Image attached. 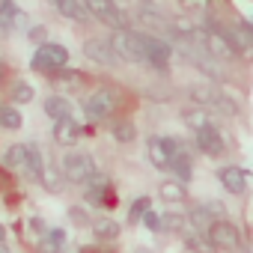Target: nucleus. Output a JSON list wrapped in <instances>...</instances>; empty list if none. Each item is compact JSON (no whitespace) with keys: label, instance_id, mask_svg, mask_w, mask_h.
Instances as JSON below:
<instances>
[{"label":"nucleus","instance_id":"obj_1","mask_svg":"<svg viewBox=\"0 0 253 253\" xmlns=\"http://www.w3.org/2000/svg\"><path fill=\"white\" fill-rule=\"evenodd\" d=\"M119 89L113 86H98L92 89L86 98H84V110H86V119L95 125V122H107L116 110H119Z\"/></svg>","mask_w":253,"mask_h":253},{"label":"nucleus","instance_id":"obj_2","mask_svg":"<svg viewBox=\"0 0 253 253\" xmlns=\"http://www.w3.org/2000/svg\"><path fill=\"white\" fill-rule=\"evenodd\" d=\"M110 48L119 60L125 63H143V42H146V33H137L131 27H122V30H113L110 33Z\"/></svg>","mask_w":253,"mask_h":253},{"label":"nucleus","instance_id":"obj_3","mask_svg":"<svg viewBox=\"0 0 253 253\" xmlns=\"http://www.w3.org/2000/svg\"><path fill=\"white\" fill-rule=\"evenodd\" d=\"M60 173H63V179L72 182V185H86V182H92V179L98 176L92 155H89V152H78V149H72V152L63 155Z\"/></svg>","mask_w":253,"mask_h":253},{"label":"nucleus","instance_id":"obj_4","mask_svg":"<svg viewBox=\"0 0 253 253\" xmlns=\"http://www.w3.org/2000/svg\"><path fill=\"white\" fill-rule=\"evenodd\" d=\"M81 3L86 6L89 18L101 21L104 27L110 30H122V27H128V15H125V9H119L113 0H81Z\"/></svg>","mask_w":253,"mask_h":253},{"label":"nucleus","instance_id":"obj_5","mask_svg":"<svg viewBox=\"0 0 253 253\" xmlns=\"http://www.w3.org/2000/svg\"><path fill=\"white\" fill-rule=\"evenodd\" d=\"M66 63H69V51L63 48V45H57V42H45V45H39L36 48V54H33V69L36 72H42V75H54V72H60V69H66Z\"/></svg>","mask_w":253,"mask_h":253},{"label":"nucleus","instance_id":"obj_6","mask_svg":"<svg viewBox=\"0 0 253 253\" xmlns=\"http://www.w3.org/2000/svg\"><path fill=\"white\" fill-rule=\"evenodd\" d=\"M182 146H185V143L176 140V137H152V140L146 143V158H149V164H152L155 170H170V161H173V155H176Z\"/></svg>","mask_w":253,"mask_h":253},{"label":"nucleus","instance_id":"obj_7","mask_svg":"<svg viewBox=\"0 0 253 253\" xmlns=\"http://www.w3.org/2000/svg\"><path fill=\"white\" fill-rule=\"evenodd\" d=\"M206 238L211 241L214 250H238L241 247V229L235 223H229L226 217L223 220H214L209 229H206Z\"/></svg>","mask_w":253,"mask_h":253},{"label":"nucleus","instance_id":"obj_8","mask_svg":"<svg viewBox=\"0 0 253 253\" xmlns=\"http://www.w3.org/2000/svg\"><path fill=\"white\" fill-rule=\"evenodd\" d=\"M170 57H173V48L164 39L146 33V42H143V66H152V69L164 72V69H170Z\"/></svg>","mask_w":253,"mask_h":253},{"label":"nucleus","instance_id":"obj_9","mask_svg":"<svg viewBox=\"0 0 253 253\" xmlns=\"http://www.w3.org/2000/svg\"><path fill=\"white\" fill-rule=\"evenodd\" d=\"M194 146H197L203 155L217 158V155H223V152H226V137L217 131V125H209V128L194 131Z\"/></svg>","mask_w":253,"mask_h":253},{"label":"nucleus","instance_id":"obj_10","mask_svg":"<svg viewBox=\"0 0 253 253\" xmlns=\"http://www.w3.org/2000/svg\"><path fill=\"white\" fill-rule=\"evenodd\" d=\"M84 54H86V60L101 63V66H116V63H119V57L113 54L110 42H107V39H98V36L84 42Z\"/></svg>","mask_w":253,"mask_h":253},{"label":"nucleus","instance_id":"obj_11","mask_svg":"<svg viewBox=\"0 0 253 253\" xmlns=\"http://www.w3.org/2000/svg\"><path fill=\"white\" fill-rule=\"evenodd\" d=\"M86 203L89 206H101V209H116V194L110 188V182L104 176L92 179V188L86 191Z\"/></svg>","mask_w":253,"mask_h":253},{"label":"nucleus","instance_id":"obj_12","mask_svg":"<svg viewBox=\"0 0 253 253\" xmlns=\"http://www.w3.org/2000/svg\"><path fill=\"white\" fill-rule=\"evenodd\" d=\"M81 137H84V125H81L75 116L54 122V143H60V146H75Z\"/></svg>","mask_w":253,"mask_h":253},{"label":"nucleus","instance_id":"obj_13","mask_svg":"<svg viewBox=\"0 0 253 253\" xmlns=\"http://www.w3.org/2000/svg\"><path fill=\"white\" fill-rule=\"evenodd\" d=\"M191 220H194L197 232H206L214 220H223V206L220 203H203L191 211Z\"/></svg>","mask_w":253,"mask_h":253},{"label":"nucleus","instance_id":"obj_14","mask_svg":"<svg viewBox=\"0 0 253 253\" xmlns=\"http://www.w3.org/2000/svg\"><path fill=\"white\" fill-rule=\"evenodd\" d=\"M21 173L27 176V182H39V185H42V176H45V158H42V152H39L36 143H27V158H24Z\"/></svg>","mask_w":253,"mask_h":253},{"label":"nucleus","instance_id":"obj_15","mask_svg":"<svg viewBox=\"0 0 253 253\" xmlns=\"http://www.w3.org/2000/svg\"><path fill=\"white\" fill-rule=\"evenodd\" d=\"M54 9L66 18V21H75V24H86L89 21V12L81 0H54Z\"/></svg>","mask_w":253,"mask_h":253},{"label":"nucleus","instance_id":"obj_16","mask_svg":"<svg viewBox=\"0 0 253 253\" xmlns=\"http://www.w3.org/2000/svg\"><path fill=\"white\" fill-rule=\"evenodd\" d=\"M217 179H220V185H223L229 194H244V191H247V173H244L241 167H223V170L217 173Z\"/></svg>","mask_w":253,"mask_h":253},{"label":"nucleus","instance_id":"obj_17","mask_svg":"<svg viewBox=\"0 0 253 253\" xmlns=\"http://www.w3.org/2000/svg\"><path fill=\"white\" fill-rule=\"evenodd\" d=\"M51 84L57 86V89H81L84 84H86V75L84 72H75V69H60V72H54L51 75Z\"/></svg>","mask_w":253,"mask_h":253},{"label":"nucleus","instance_id":"obj_18","mask_svg":"<svg viewBox=\"0 0 253 253\" xmlns=\"http://www.w3.org/2000/svg\"><path fill=\"white\" fill-rule=\"evenodd\" d=\"M45 113H48V119H54V122L69 119V116H72V101H69L66 95H48V98H45Z\"/></svg>","mask_w":253,"mask_h":253},{"label":"nucleus","instance_id":"obj_19","mask_svg":"<svg viewBox=\"0 0 253 253\" xmlns=\"http://www.w3.org/2000/svg\"><path fill=\"white\" fill-rule=\"evenodd\" d=\"M21 24V9L15 6V0H0V30L9 33Z\"/></svg>","mask_w":253,"mask_h":253},{"label":"nucleus","instance_id":"obj_20","mask_svg":"<svg viewBox=\"0 0 253 253\" xmlns=\"http://www.w3.org/2000/svg\"><path fill=\"white\" fill-rule=\"evenodd\" d=\"M217 89L220 86H206V84H194V86H188V98L197 104V107H211L214 104V95H217Z\"/></svg>","mask_w":253,"mask_h":253},{"label":"nucleus","instance_id":"obj_21","mask_svg":"<svg viewBox=\"0 0 253 253\" xmlns=\"http://www.w3.org/2000/svg\"><path fill=\"white\" fill-rule=\"evenodd\" d=\"M158 197H161L167 206H179V203H185V200H188V188H185L182 182H161Z\"/></svg>","mask_w":253,"mask_h":253},{"label":"nucleus","instance_id":"obj_22","mask_svg":"<svg viewBox=\"0 0 253 253\" xmlns=\"http://www.w3.org/2000/svg\"><path fill=\"white\" fill-rule=\"evenodd\" d=\"M182 122L188 125V128H194V131L214 125V122H211V116H209V110H203V107H188V110H182Z\"/></svg>","mask_w":253,"mask_h":253},{"label":"nucleus","instance_id":"obj_23","mask_svg":"<svg viewBox=\"0 0 253 253\" xmlns=\"http://www.w3.org/2000/svg\"><path fill=\"white\" fill-rule=\"evenodd\" d=\"M110 134L116 143H134L137 140V128H134V122L131 119H116L110 125Z\"/></svg>","mask_w":253,"mask_h":253},{"label":"nucleus","instance_id":"obj_24","mask_svg":"<svg viewBox=\"0 0 253 253\" xmlns=\"http://www.w3.org/2000/svg\"><path fill=\"white\" fill-rule=\"evenodd\" d=\"M63 244H66V232L63 229H48L39 241V253H63Z\"/></svg>","mask_w":253,"mask_h":253},{"label":"nucleus","instance_id":"obj_25","mask_svg":"<svg viewBox=\"0 0 253 253\" xmlns=\"http://www.w3.org/2000/svg\"><path fill=\"white\" fill-rule=\"evenodd\" d=\"M119 232H122V226H119L116 220H110V217H104V220H98V223L92 226V235H95L98 241H116Z\"/></svg>","mask_w":253,"mask_h":253},{"label":"nucleus","instance_id":"obj_26","mask_svg":"<svg viewBox=\"0 0 253 253\" xmlns=\"http://www.w3.org/2000/svg\"><path fill=\"white\" fill-rule=\"evenodd\" d=\"M185 247L191 250V253H217L214 247H211V241L206 238V232H185Z\"/></svg>","mask_w":253,"mask_h":253},{"label":"nucleus","instance_id":"obj_27","mask_svg":"<svg viewBox=\"0 0 253 253\" xmlns=\"http://www.w3.org/2000/svg\"><path fill=\"white\" fill-rule=\"evenodd\" d=\"M24 158H27V146H24V143H12V146L3 152V167L21 170V167H24Z\"/></svg>","mask_w":253,"mask_h":253},{"label":"nucleus","instance_id":"obj_28","mask_svg":"<svg viewBox=\"0 0 253 253\" xmlns=\"http://www.w3.org/2000/svg\"><path fill=\"white\" fill-rule=\"evenodd\" d=\"M42 188H45V191H51V194H63V191H66V179H63L60 167H45Z\"/></svg>","mask_w":253,"mask_h":253},{"label":"nucleus","instance_id":"obj_29","mask_svg":"<svg viewBox=\"0 0 253 253\" xmlns=\"http://www.w3.org/2000/svg\"><path fill=\"white\" fill-rule=\"evenodd\" d=\"M188 229V217L179 211H167L161 214V232H185Z\"/></svg>","mask_w":253,"mask_h":253},{"label":"nucleus","instance_id":"obj_30","mask_svg":"<svg viewBox=\"0 0 253 253\" xmlns=\"http://www.w3.org/2000/svg\"><path fill=\"white\" fill-rule=\"evenodd\" d=\"M217 113H223V116H238V101L232 98V95H226L223 89H217V95H214V104H211Z\"/></svg>","mask_w":253,"mask_h":253},{"label":"nucleus","instance_id":"obj_31","mask_svg":"<svg viewBox=\"0 0 253 253\" xmlns=\"http://www.w3.org/2000/svg\"><path fill=\"white\" fill-rule=\"evenodd\" d=\"M9 95H12V101H15V104H30V101H33V95H36V89H33L27 81H15V84H12V89H9Z\"/></svg>","mask_w":253,"mask_h":253},{"label":"nucleus","instance_id":"obj_32","mask_svg":"<svg viewBox=\"0 0 253 253\" xmlns=\"http://www.w3.org/2000/svg\"><path fill=\"white\" fill-rule=\"evenodd\" d=\"M0 125L9 131H18L21 128V110H15L12 104H3L0 107Z\"/></svg>","mask_w":253,"mask_h":253},{"label":"nucleus","instance_id":"obj_33","mask_svg":"<svg viewBox=\"0 0 253 253\" xmlns=\"http://www.w3.org/2000/svg\"><path fill=\"white\" fill-rule=\"evenodd\" d=\"M149 206H152V203H149V197H137V200L131 203V211H128V220H131V223H137V220H143V214L149 211Z\"/></svg>","mask_w":253,"mask_h":253},{"label":"nucleus","instance_id":"obj_34","mask_svg":"<svg viewBox=\"0 0 253 253\" xmlns=\"http://www.w3.org/2000/svg\"><path fill=\"white\" fill-rule=\"evenodd\" d=\"M179 3H182V9L191 12V15H206V12L211 9V0H179Z\"/></svg>","mask_w":253,"mask_h":253},{"label":"nucleus","instance_id":"obj_35","mask_svg":"<svg viewBox=\"0 0 253 253\" xmlns=\"http://www.w3.org/2000/svg\"><path fill=\"white\" fill-rule=\"evenodd\" d=\"M143 226L152 229V232H161V214H155V211L149 209V211L143 214Z\"/></svg>","mask_w":253,"mask_h":253},{"label":"nucleus","instance_id":"obj_36","mask_svg":"<svg viewBox=\"0 0 253 253\" xmlns=\"http://www.w3.org/2000/svg\"><path fill=\"white\" fill-rule=\"evenodd\" d=\"M30 36H33V42L45 45V42H42V39H45V30H42V27H33V30H30Z\"/></svg>","mask_w":253,"mask_h":253},{"label":"nucleus","instance_id":"obj_37","mask_svg":"<svg viewBox=\"0 0 253 253\" xmlns=\"http://www.w3.org/2000/svg\"><path fill=\"white\" fill-rule=\"evenodd\" d=\"M69 217H72V220H78V223H86V214H84V211H78V209H72V211H69Z\"/></svg>","mask_w":253,"mask_h":253},{"label":"nucleus","instance_id":"obj_38","mask_svg":"<svg viewBox=\"0 0 253 253\" xmlns=\"http://www.w3.org/2000/svg\"><path fill=\"white\" fill-rule=\"evenodd\" d=\"M3 78H6V60L0 57V84H3Z\"/></svg>","mask_w":253,"mask_h":253},{"label":"nucleus","instance_id":"obj_39","mask_svg":"<svg viewBox=\"0 0 253 253\" xmlns=\"http://www.w3.org/2000/svg\"><path fill=\"white\" fill-rule=\"evenodd\" d=\"M3 238H6V229H3V226H0V244H3Z\"/></svg>","mask_w":253,"mask_h":253},{"label":"nucleus","instance_id":"obj_40","mask_svg":"<svg viewBox=\"0 0 253 253\" xmlns=\"http://www.w3.org/2000/svg\"><path fill=\"white\" fill-rule=\"evenodd\" d=\"M81 253H98V250H92V247H84V250H81Z\"/></svg>","mask_w":253,"mask_h":253},{"label":"nucleus","instance_id":"obj_41","mask_svg":"<svg viewBox=\"0 0 253 253\" xmlns=\"http://www.w3.org/2000/svg\"><path fill=\"white\" fill-rule=\"evenodd\" d=\"M0 253H9V247H6V244H0Z\"/></svg>","mask_w":253,"mask_h":253}]
</instances>
